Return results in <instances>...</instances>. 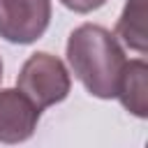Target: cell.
I'll return each instance as SVG.
<instances>
[{"label":"cell","instance_id":"1","mask_svg":"<svg viewBox=\"0 0 148 148\" xmlns=\"http://www.w3.org/2000/svg\"><path fill=\"white\" fill-rule=\"evenodd\" d=\"M125 60L118 37L97 23H83L67 37V62L92 97H116Z\"/></svg>","mask_w":148,"mask_h":148},{"label":"cell","instance_id":"2","mask_svg":"<svg viewBox=\"0 0 148 148\" xmlns=\"http://www.w3.org/2000/svg\"><path fill=\"white\" fill-rule=\"evenodd\" d=\"M16 88L39 111H44L46 106H53L69 95L72 76L58 56L37 51L23 62L16 76Z\"/></svg>","mask_w":148,"mask_h":148},{"label":"cell","instance_id":"3","mask_svg":"<svg viewBox=\"0 0 148 148\" xmlns=\"http://www.w3.org/2000/svg\"><path fill=\"white\" fill-rule=\"evenodd\" d=\"M51 23V0H0V37L12 44L37 42Z\"/></svg>","mask_w":148,"mask_h":148},{"label":"cell","instance_id":"4","mask_svg":"<svg viewBox=\"0 0 148 148\" xmlns=\"http://www.w3.org/2000/svg\"><path fill=\"white\" fill-rule=\"evenodd\" d=\"M42 111L18 90H0V143H21L28 141L39 123Z\"/></svg>","mask_w":148,"mask_h":148},{"label":"cell","instance_id":"5","mask_svg":"<svg viewBox=\"0 0 148 148\" xmlns=\"http://www.w3.org/2000/svg\"><path fill=\"white\" fill-rule=\"evenodd\" d=\"M116 97L136 118H148V65L143 58L125 60Z\"/></svg>","mask_w":148,"mask_h":148},{"label":"cell","instance_id":"6","mask_svg":"<svg viewBox=\"0 0 148 148\" xmlns=\"http://www.w3.org/2000/svg\"><path fill=\"white\" fill-rule=\"evenodd\" d=\"M116 37L125 42V46L136 53H146L148 35H146V0H127L123 14L116 23Z\"/></svg>","mask_w":148,"mask_h":148},{"label":"cell","instance_id":"7","mask_svg":"<svg viewBox=\"0 0 148 148\" xmlns=\"http://www.w3.org/2000/svg\"><path fill=\"white\" fill-rule=\"evenodd\" d=\"M67 9H72V12H76V14H88V12H95V9H99L106 0H60Z\"/></svg>","mask_w":148,"mask_h":148},{"label":"cell","instance_id":"8","mask_svg":"<svg viewBox=\"0 0 148 148\" xmlns=\"http://www.w3.org/2000/svg\"><path fill=\"white\" fill-rule=\"evenodd\" d=\"M0 81H2V60H0Z\"/></svg>","mask_w":148,"mask_h":148}]
</instances>
